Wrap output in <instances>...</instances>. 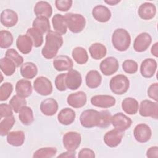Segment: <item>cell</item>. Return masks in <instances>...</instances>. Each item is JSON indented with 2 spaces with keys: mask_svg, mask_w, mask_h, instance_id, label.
<instances>
[{
  "mask_svg": "<svg viewBox=\"0 0 158 158\" xmlns=\"http://www.w3.org/2000/svg\"><path fill=\"white\" fill-rule=\"evenodd\" d=\"M26 34L31 39L34 47L38 48L42 45L43 43V33L39 30L33 27L29 28Z\"/></svg>",
  "mask_w": 158,
  "mask_h": 158,
  "instance_id": "8d00e7d4",
  "label": "cell"
},
{
  "mask_svg": "<svg viewBox=\"0 0 158 158\" xmlns=\"http://www.w3.org/2000/svg\"><path fill=\"white\" fill-rule=\"evenodd\" d=\"M86 94L85 92L81 91L69 94L67 99L68 104L73 108L83 107L86 104Z\"/></svg>",
  "mask_w": 158,
  "mask_h": 158,
  "instance_id": "ac0fdd59",
  "label": "cell"
},
{
  "mask_svg": "<svg viewBox=\"0 0 158 158\" xmlns=\"http://www.w3.org/2000/svg\"><path fill=\"white\" fill-rule=\"evenodd\" d=\"M101 112V123L99 125V128H106L109 127L111 123L112 115L110 112L107 110H103L100 111Z\"/></svg>",
  "mask_w": 158,
  "mask_h": 158,
  "instance_id": "f6af8a7d",
  "label": "cell"
},
{
  "mask_svg": "<svg viewBox=\"0 0 158 158\" xmlns=\"http://www.w3.org/2000/svg\"><path fill=\"white\" fill-rule=\"evenodd\" d=\"M157 91H158V83H154L151 84L147 91L148 96L154 100L156 102H157L158 101V94H157Z\"/></svg>",
  "mask_w": 158,
  "mask_h": 158,
  "instance_id": "681fc988",
  "label": "cell"
},
{
  "mask_svg": "<svg viewBox=\"0 0 158 158\" xmlns=\"http://www.w3.org/2000/svg\"><path fill=\"white\" fill-rule=\"evenodd\" d=\"M0 67L5 75L10 76L15 72L17 67L12 60L5 56L0 60Z\"/></svg>",
  "mask_w": 158,
  "mask_h": 158,
  "instance_id": "d590c367",
  "label": "cell"
},
{
  "mask_svg": "<svg viewBox=\"0 0 158 158\" xmlns=\"http://www.w3.org/2000/svg\"><path fill=\"white\" fill-rule=\"evenodd\" d=\"M16 46L20 52L23 54H29L33 46L30 37L26 35H20L16 40Z\"/></svg>",
  "mask_w": 158,
  "mask_h": 158,
  "instance_id": "44dd1931",
  "label": "cell"
},
{
  "mask_svg": "<svg viewBox=\"0 0 158 158\" xmlns=\"http://www.w3.org/2000/svg\"><path fill=\"white\" fill-rule=\"evenodd\" d=\"M78 157L79 158H94L95 157V154L91 149L83 148L79 151Z\"/></svg>",
  "mask_w": 158,
  "mask_h": 158,
  "instance_id": "f907efd6",
  "label": "cell"
},
{
  "mask_svg": "<svg viewBox=\"0 0 158 158\" xmlns=\"http://www.w3.org/2000/svg\"><path fill=\"white\" fill-rule=\"evenodd\" d=\"M81 83V75L78 71L72 69L65 73V83L67 88L70 90H76L80 87Z\"/></svg>",
  "mask_w": 158,
  "mask_h": 158,
  "instance_id": "9c48e42d",
  "label": "cell"
},
{
  "mask_svg": "<svg viewBox=\"0 0 158 158\" xmlns=\"http://www.w3.org/2000/svg\"><path fill=\"white\" fill-rule=\"evenodd\" d=\"M33 88L35 91L41 96H48L52 92L51 81L46 77L40 76L37 77L33 82Z\"/></svg>",
  "mask_w": 158,
  "mask_h": 158,
  "instance_id": "52a82bcc",
  "label": "cell"
},
{
  "mask_svg": "<svg viewBox=\"0 0 158 158\" xmlns=\"http://www.w3.org/2000/svg\"><path fill=\"white\" fill-rule=\"evenodd\" d=\"M119 68L117 59L114 57H108L102 60L99 65V69L102 74L106 76L112 75L115 73Z\"/></svg>",
  "mask_w": 158,
  "mask_h": 158,
  "instance_id": "7c38bea8",
  "label": "cell"
},
{
  "mask_svg": "<svg viewBox=\"0 0 158 158\" xmlns=\"http://www.w3.org/2000/svg\"><path fill=\"white\" fill-rule=\"evenodd\" d=\"M9 104L15 113H19L20 109L26 106L27 101L25 98H22L16 94L12 96L9 101Z\"/></svg>",
  "mask_w": 158,
  "mask_h": 158,
  "instance_id": "60d3db41",
  "label": "cell"
},
{
  "mask_svg": "<svg viewBox=\"0 0 158 158\" xmlns=\"http://www.w3.org/2000/svg\"><path fill=\"white\" fill-rule=\"evenodd\" d=\"M113 46L118 51H125L130 47L131 37L129 33L123 28L116 29L112 35Z\"/></svg>",
  "mask_w": 158,
  "mask_h": 158,
  "instance_id": "7a4b0ae2",
  "label": "cell"
},
{
  "mask_svg": "<svg viewBox=\"0 0 158 158\" xmlns=\"http://www.w3.org/2000/svg\"><path fill=\"white\" fill-rule=\"evenodd\" d=\"M53 66L56 70L59 72L69 71L73 69V62L69 56L60 55L54 59Z\"/></svg>",
  "mask_w": 158,
  "mask_h": 158,
  "instance_id": "2e32d148",
  "label": "cell"
},
{
  "mask_svg": "<svg viewBox=\"0 0 158 158\" xmlns=\"http://www.w3.org/2000/svg\"><path fill=\"white\" fill-rule=\"evenodd\" d=\"M85 81L88 88L94 89L100 86L102 81V77L98 71L92 70L87 73Z\"/></svg>",
  "mask_w": 158,
  "mask_h": 158,
  "instance_id": "4316f807",
  "label": "cell"
},
{
  "mask_svg": "<svg viewBox=\"0 0 158 158\" xmlns=\"http://www.w3.org/2000/svg\"><path fill=\"white\" fill-rule=\"evenodd\" d=\"M138 13L141 19L145 20H151L156 15V7L152 3L144 2L139 7Z\"/></svg>",
  "mask_w": 158,
  "mask_h": 158,
  "instance_id": "603a6c76",
  "label": "cell"
},
{
  "mask_svg": "<svg viewBox=\"0 0 158 158\" xmlns=\"http://www.w3.org/2000/svg\"><path fill=\"white\" fill-rule=\"evenodd\" d=\"M157 67V64L156 60L152 58L146 59L141 62L140 73L144 78H151L154 75Z\"/></svg>",
  "mask_w": 158,
  "mask_h": 158,
  "instance_id": "e0dca14e",
  "label": "cell"
},
{
  "mask_svg": "<svg viewBox=\"0 0 158 158\" xmlns=\"http://www.w3.org/2000/svg\"><path fill=\"white\" fill-rule=\"evenodd\" d=\"M12 108L10 104L2 103L0 105V118H6L13 115Z\"/></svg>",
  "mask_w": 158,
  "mask_h": 158,
  "instance_id": "c3c4849f",
  "label": "cell"
},
{
  "mask_svg": "<svg viewBox=\"0 0 158 158\" xmlns=\"http://www.w3.org/2000/svg\"><path fill=\"white\" fill-rule=\"evenodd\" d=\"M19 118L22 124L30 125L34 120L32 109L27 106H23L19 112Z\"/></svg>",
  "mask_w": 158,
  "mask_h": 158,
  "instance_id": "d6a6232c",
  "label": "cell"
},
{
  "mask_svg": "<svg viewBox=\"0 0 158 158\" xmlns=\"http://www.w3.org/2000/svg\"><path fill=\"white\" fill-rule=\"evenodd\" d=\"M109 87L111 91L114 94L122 95L128 90L130 81L125 75L118 74L110 79Z\"/></svg>",
  "mask_w": 158,
  "mask_h": 158,
  "instance_id": "5b68a950",
  "label": "cell"
},
{
  "mask_svg": "<svg viewBox=\"0 0 158 158\" xmlns=\"http://www.w3.org/2000/svg\"><path fill=\"white\" fill-rule=\"evenodd\" d=\"M138 64L131 59L125 60L122 64V69L125 72L128 74H133L138 70Z\"/></svg>",
  "mask_w": 158,
  "mask_h": 158,
  "instance_id": "ee69618b",
  "label": "cell"
},
{
  "mask_svg": "<svg viewBox=\"0 0 158 158\" xmlns=\"http://www.w3.org/2000/svg\"><path fill=\"white\" fill-rule=\"evenodd\" d=\"M57 149L54 147H45L36 150L33 155V158H51L56 156Z\"/></svg>",
  "mask_w": 158,
  "mask_h": 158,
  "instance_id": "74e56055",
  "label": "cell"
},
{
  "mask_svg": "<svg viewBox=\"0 0 158 158\" xmlns=\"http://www.w3.org/2000/svg\"><path fill=\"white\" fill-rule=\"evenodd\" d=\"M52 23L56 32L60 35L66 33L67 26L64 15L60 14H55L52 19Z\"/></svg>",
  "mask_w": 158,
  "mask_h": 158,
  "instance_id": "83f0119b",
  "label": "cell"
},
{
  "mask_svg": "<svg viewBox=\"0 0 158 158\" xmlns=\"http://www.w3.org/2000/svg\"><path fill=\"white\" fill-rule=\"evenodd\" d=\"M122 110L127 114L134 115L137 113L139 104L137 100L133 98H126L122 102Z\"/></svg>",
  "mask_w": 158,
  "mask_h": 158,
  "instance_id": "f546056e",
  "label": "cell"
},
{
  "mask_svg": "<svg viewBox=\"0 0 158 158\" xmlns=\"http://www.w3.org/2000/svg\"><path fill=\"white\" fill-rule=\"evenodd\" d=\"M72 56L74 60L78 64H86L88 60V54L86 49L82 47L75 48L72 52Z\"/></svg>",
  "mask_w": 158,
  "mask_h": 158,
  "instance_id": "e575fe53",
  "label": "cell"
},
{
  "mask_svg": "<svg viewBox=\"0 0 158 158\" xmlns=\"http://www.w3.org/2000/svg\"><path fill=\"white\" fill-rule=\"evenodd\" d=\"M64 16L67 28L72 33H78L84 29L86 20L82 15L75 13H67Z\"/></svg>",
  "mask_w": 158,
  "mask_h": 158,
  "instance_id": "3957f363",
  "label": "cell"
},
{
  "mask_svg": "<svg viewBox=\"0 0 158 158\" xmlns=\"http://www.w3.org/2000/svg\"><path fill=\"white\" fill-rule=\"evenodd\" d=\"M62 44L63 38L62 35L50 30L46 35L45 45L41 50L42 56L47 59L54 58Z\"/></svg>",
  "mask_w": 158,
  "mask_h": 158,
  "instance_id": "6da1fadb",
  "label": "cell"
},
{
  "mask_svg": "<svg viewBox=\"0 0 158 158\" xmlns=\"http://www.w3.org/2000/svg\"><path fill=\"white\" fill-rule=\"evenodd\" d=\"M57 157H67V158L75 157V151H67V152H62L61 154L57 156Z\"/></svg>",
  "mask_w": 158,
  "mask_h": 158,
  "instance_id": "f5cc1de1",
  "label": "cell"
},
{
  "mask_svg": "<svg viewBox=\"0 0 158 158\" xmlns=\"http://www.w3.org/2000/svg\"><path fill=\"white\" fill-rule=\"evenodd\" d=\"M75 111L69 107L62 109L57 115V120L60 123L64 125L72 124L75 119Z\"/></svg>",
  "mask_w": 158,
  "mask_h": 158,
  "instance_id": "d4e9b609",
  "label": "cell"
},
{
  "mask_svg": "<svg viewBox=\"0 0 158 158\" xmlns=\"http://www.w3.org/2000/svg\"><path fill=\"white\" fill-rule=\"evenodd\" d=\"M94 19L99 22H107L111 17V12L109 8L103 5H98L92 10Z\"/></svg>",
  "mask_w": 158,
  "mask_h": 158,
  "instance_id": "ffe728a7",
  "label": "cell"
},
{
  "mask_svg": "<svg viewBox=\"0 0 158 158\" xmlns=\"http://www.w3.org/2000/svg\"><path fill=\"white\" fill-rule=\"evenodd\" d=\"M5 56L12 60L15 63L17 67H19L20 65L23 64V58L13 48L8 49L5 53Z\"/></svg>",
  "mask_w": 158,
  "mask_h": 158,
  "instance_id": "b9f144b4",
  "label": "cell"
},
{
  "mask_svg": "<svg viewBox=\"0 0 158 158\" xmlns=\"http://www.w3.org/2000/svg\"><path fill=\"white\" fill-rule=\"evenodd\" d=\"M101 112L94 109H87L82 112L80 116L81 125L87 128L99 127L101 123Z\"/></svg>",
  "mask_w": 158,
  "mask_h": 158,
  "instance_id": "277c9868",
  "label": "cell"
},
{
  "mask_svg": "<svg viewBox=\"0 0 158 158\" xmlns=\"http://www.w3.org/2000/svg\"><path fill=\"white\" fill-rule=\"evenodd\" d=\"M65 73L59 74L55 79V86L60 91H64L67 89L65 83Z\"/></svg>",
  "mask_w": 158,
  "mask_h": 158,
  "instance_id": "7dc6e473",
  "label": "cell"
},
{
  "mask_svg": "<svg viewBox=\"0 0 158 158\" xmlns=\"http://www.w3.org/2000/svg\"><path fill=\"white\" fill-rule=\"evenodd\" d=\"M25 133L21 130L10 131L7 135V143L13 146L19 147L22 146L25 141Z\"/></svg>",
  "mask_w": 158,
  "mask_h": 158,
  "instance_id": "f1b7e54d",
  "label": "cell"
},
{
  "mask_svg": "<svg viewBox=\"0 0 158 158\" xmlns=\"http://www.w3.org/2000/svg\"><path fill=\"white\" fill-rule=\"evenodd\" d=\"M111 123L115 128L123 132L131 127L132 120L123 113L118 112L112 116Z\"/></svg>",
  "mask_w": 158,
  "mask_h": 158,
  "instance_id": "30bf717a",
  "label": "cell"
},
{
  "mask_svg": "<svg viewBox=\"0 0 158 158\" xmlns=\"http://www.w3.org/2000/svg\"><path fill=\"white\" fill-rule=\"evenodd\" d=\"M32 27L41 31L43 34L50 31L51 26L48 18L44 16L36 17L32 23Z\"/></svg>",
  "mask_w": 158,
  "mask_h": 158,
  "instance_id": "836d02e7",
  "label": "cell"
},
{
  "mask_svg": "<svg viewBox=\"0 0 158 158\" xmlns=\"http://www.w3.org/2000/svg\"><path fill=\"white\" fill-rule=\"evenodd\" d=\"M116 100L114 97L110 95H95L91 98V103L94 106L101 108H109L115 104Z\"/></svg>",
  "mask_w": 158,
  "mask_h": 158,
  "instance_id": "4fadbf2b",
  "label": "cell"
},
{
  "mask_svg": "<svg viewBox=\"0 0 158 158\" xmlns=\"http://www.w3.org/2000/svg\"><path fill=\"white\" fill-rule=\"evenodd\" d=\"M104 2L107 4H109L110 6H114L119 3L120 1V0H109V1H104Z\"/></svg>",
  "mask_w": 158,
  "mask_h": 158,
  "instance_id": "11a10c76",
  "label": "cell"
},
{
  "mask_svg": "<svg viewBox=\"0 0 158 158\" xmlns=\"http://www.w3.org/2000/svg\"><path fill=\"white\" fill-rule=\"evenodd\" d=\"M14 38L12 33L7 30L0 31V47L2 49L9 48L13 43Z\"/></svg>",
  "mask_w": 158,
  "mask_h": 158,
  "instance_id": "ab89813d",
  "label": "cell"
},
{
  "mask_svg": "<svg viewBox=\"0 0 158 158\" xmlns=\"http://www.w3.org/2000/svg\"><path fill=\"white\" fill-rule=\"evenodd\" d=\"M122 131L114 128L107 131L104 136V143L110 148H115L118 146L122 139Z\"/></svg>",
  "mask_w": 158,
  "mask_h": 158,
  "instance_id": "9a60e30c",
  "label": "cell"
},
{
  "mask_svg": "<svg viewBox=\"0 0 158 158\" xmlns=\"http://www.w3.org/2000/svg\"><path fill=\"white\" fill-rule=\"evenodd\" d=\"M15 91L20 97L25 98L30 96L32 93L31 83L27 80H19L15 85Z\"/></svg>",
  "mask_w": 158,
  "mask_h": 158,
  "instance_id": "cb8c5ba5",
  "label": "cell"
},
{
  "mask_svg": "<svg viewBox=\"0 0 158 158\" xmlns=\"http://www.w3.org/2000/svg\"><path fill=\"white\" fill-rule=\"evenodd\" d=\"M21 75L26 79L33 78L38 73V68L36 65L31 62L23 63L20 69Z\"/></svg>",
  "mask_w": 158,
  "mask_h": 158,
  "instance_id": "4dcf8cb0",
  "label": "cell"
},
{
  "mask_svg": "<svg viewBox=\"0 0 158 158\" xmlns=\"http://www.w3.org/2000/svg\"><path fill=\"white\" fill-rule=\"evenodd\" d=\"M89 52L91 57L95 60H99L106 56L107 49L104 45L100 43L92 44L89 48Z\"/></svg>",
  "mask_w": 158,
  "mask_h": 158,
  "instance_id": "1f68e13d",
  "label": "cell"
},
{
  "mask_svg": "<svg viewBox=\"0 0 158 158\" xmlns=\"http://www.w3.org/2000/svg\"><path fill=\"white\" fill-rule=\"evenodd\" d=\"M34 13L38 16H44L49 18L52 14V8L51 4L43 1H40L36 2L34 7Z\"/></svg>",
  "mask_w": 158,
  "mask_h": 158,
  "instance_id": "484cf974",
  "label": "cell"
},
{
  "mask_svg": "<svg viewBox=\"0 0 158 158\" xmlns=\"http://www.w3.org/2000/svg\"><path fill=\"white\" fill-rule=\"evenodd\" d=\"M81 141L80 133L75 131H69L64 134L62 138L64 147L70 151H75L80 146Z\"/></svg>",
  "mask_w": 158,
  "mask_h": 158,
  "instance_id": "ba28073f",
  "label": "cell"
},
{
  "mask_svg": "<svg viewBox=\"0 0 158 158\" xmlns=\"http://www.w3.org/2000/svg\"><path fill=\"white\" fill-rule=\"evenodd\" d=\"M152 42L151 35L146 32H143L138 35L135 39L133 48L138 52H142L147 50Z\"/></svg>",
  "mask_w": 158,
  "mask_h": 158,
  "instance_id": "5bb4252c",
  "label": "cell"
},
{
  "mask_svg": "<svg viewBox=\"0 0 158 158\" xmlns=\"http://www.w3.org/2000/svg\"><path fill=\"white\" fill-rule=\"evenodd\" d=\"M13 91V86L9 82H5L0 86V101H6Z\"/></svg>",
  "mask_w": 158,
  "mask_h": 158,
  "instance_id": "7bdbcfd3",
  "label": "cell"
},
{
  "mask_svg": "<svg viewBox=\"0 0 158 158\" xmlns=\"http://www.w3.org/2000/svg\"><path fill=\"white\" fill-rule=\"evenodd\" d=\"M15 118L13 115L6 117L0 122V135L2 136L7 135L15 123Z\"/></svg>",
  "mask_w": 158,
  "mask_h": 158,
  "instance_id": "f35d334b",
  "label": "cell"
},
{
  "mask_svg": "<svg viewBox=\"0 0 158 158\" xmlns=\"http://www.w3.org/2000/svg\"><path fill=\"white\" fill-rule=\"evenodd\" d=\"M151 52L156 57H158V43L157 42L155 43L151 47Z\"/></svg>",
  "mask_w": 158,
  "mask_h": 158,
  "instance_id": "db71d44e",
  "label": "cell"
},
{
  "mask_svg": "<svg viewBox=\"0 0 158 158\" xmlns=\"http://www.w3.org/2000/svg\"><path fill=\"white\" fill-rule=\"evenodd\" d=\"M146 157L149 158H157L158 147L156 146L149 148L146 151Z\"/></svg>",
  "mask_w": 158,
  "mask_h": 158,
  "instance_id": "816d5d0a",
  "label": "cell"
},
{
  "mask_svg": "<svg viewBox=\"0 0 158 158\" xmlns=\"http://www.w3.org/2000/svg\"><path fill=\"white\" fill-rule=\"evenodd\" d=\"M73 1L72 0H56L55 1V5L56 8L62 12H66L69 10L72 7Z\"/></svg>",
  "mask_w": 158,
  "mask_h": 158,
  "instance_id": "bcb514c9",
  "label": "cell"
},
{
  "mask_svg": "<svg viewBox=\"0 0 158 158\" xmlns=\"http://www.w3.org/2000/svg\"><path fill=\"white\" fill-rule=\"evenodd\" d=\"M139 113L142 117H150L157 120L158 118L157 102H153L146 99L142 101L139 105Z\"/></svg>",
  "mask_w": 158,
  "mask_h": 158,
  "instance_id": "8992f818",
  "label": "cell"
},
{
  "mask_svg": "<svg viewBox=\"0 0 158 158\" xmlns=\"http://www.w3.org/2000/svg\"><path fill=\"white\" fill-rule=\"evenodd\" d=\"M18 22V15L13 10L6 9L1 14V23L6 27L15 26Z\"/></svg>",
  "mask_w": 158,
  "mask_h": 158,
  "instance_id": "7402d4cb",
  "label": "cell"
},
{
  "mask_svg": "<svg viewBox=\"0 0 158 158\" xmlns=\"http://www.w3.org/2000/svg\"><path fill=\"white\" fill-rule=\"evenodd\" d=\"M58 103L53 98H47L42 101L40 104V110L45 115L52 116L58 110Z\"/></svg>",
  "mask_w": 158,
  "mask_h": 158,
  "instance_id": "d6986e66",
  "label": "cell"
},
{
  "mask_svg": "<svg viewBox=\"0 0 158 158\" xmlns=\"http://www.w3.org/2000/svg\"><path fill=\"white\" fill-rule=\"evenodd\" d=\"M133 135L135 139L141 143L148 142L151 138L152 131L149 126L145 123L137 125L133 130Z\"/></svg>",
  "mask_w": 158,
  "mask_h": 158,
  "instance_id": "8fae6325",
  "label": "cell"
}]
</instances>
